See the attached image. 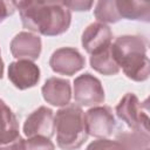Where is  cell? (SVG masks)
<instances>
[{
	"label": "cell",
	"instance_id": "9c48e42d",
	"mask_svg": "<svg viewBox=\"0 0 150 150\" xmlns=\"http://www.w3.org/2000/svg\"><path fill=\"white\" fill-rule=\"evenodd\" d=\"M112 33L110 28L101 22L90 23L82 33V47L90 55L97 54L111 46Z\"/></svg>",
	"mask_w": 150,
	"mask_h": 150
},
{
	"label": "cell",
	"instance_id": "7c38bea8",
	"mask_svg": "<svg viewBox=\"0 0 150 150\" xmlns=\"http://www.w3.org/2000/svg\"><path fill=\"white\" fill-rule=\"evenodd\" d=\"M41 91L45 101L55 107H66L71 98L70 82L61 77H49Z\"/></svg>",
	"mask_w": 150,
	"mask_h": 150
},
{
	"label": "cell",
	"instance_id": "277c9868",
	"mask_svg": "<svg viewBox=\"0 0 150 150\" xmlns=\"http://www.w3.org/2000/svg\"><path fill=\"white\" fill-rule=\"evenodd\" d=\"M117 117L130 129L149 132V101L139 102L134 93H127L115 108Z\"/></svg>",
	"mask_w": 150,
	"mask_h": 150
},
{
	"label": "cell",
	"instance_id": "4fadbf2b",
	"mask_svg": "<svg viewBox=\"0 0 150 150\" xmlns=\"http://www.w3.org/2000/svg\"><path fill=\"white\" fill-rule=\"evenodd\" d=\"M116 8L121 19L137 20V21H150V2L148 1H124L116 0Z\"/></svg>",
	"mask_w": 150,
	"mask_h": 150
},
{
	"label": "cell",
	"instance_id": "ba28073f",
	"mask_svg": "<svg viewBox=\"0 0 150 150\" xmlns=\"http://www.w3.org/2000/svg\"><path fill=\"white\" fill-rule=\"evenodd\" d=\"M54 115L53 110L41 105L28 115L23 124V134L30 138L41 136L50 138L54 135Z\"/></svg>",
	"mask_w": 150,
	"mask_h": 150
},
{
	"label": "cell",
	"instance_id": "cb8c5ba5",
	"mask_svg": "<svg viewBox=\"0 0 150 150\" xmlns=\"http://www.w3.org/2000/svg\"><path fill=\"white\" fill-rule=\"evenodd\" d=\"M145 150H149V148H148V149H145Z\"/></svg>",
	"mask_w": 150,
	"mask_h": 150
},
{
	"label": "cell",
	"instance_id": "8992f818",
	"mask_svg": "<svg viewBox=\"0 0 150 150\" xmlns=\"http://www.w3.org/2000/svg\"><path fill=\"white\" fill-rule=\"evenodd\" d=\"M105 98L101 81L94 75L86 73L74 80V100L76 103L90 107L103 103Z\"/></svg>",
	"mask_w": 150,
	"mask_h": 150
},
{
	"label": "cell",
	"instance_id": "3957f363",
	"mask_svg": "<svg viewBox=\"0 0 150 150\" xmlns=\"http://www.w3.org/2000/svg\"><path fill=\"white\" fill-rule=\"evenodd\" d=\"M57 145L62 150H76L87 139L84 112L76 104H68L54 116Z\"/></svg>",
	"mask_w": 150,
	"mask_h": 150
},
{
	"label": "cell",
	"instance_id": "603a6c76",
	"mask_svg": "<svg viewBox=\"0 0 150 150\" xmlns=\"http://www.w3.org/2000/svg\"><path fill=\"white\" fill-rule=\"evenodd\" d=\"M5 104H6V103H5V102H4V101L0 98V111H1V109H2V107H4Z\"/></svg>",
	"mask_w": 150,
	"mask_h": 150
},
{
	"label": "cell",
	"instance_id": "2e32d148",
	"mask_svg": "<svg viewBox=\"0 0 150 150\" xmlns=\"http://www.w3.org/2000/svg\"><path fill=\"white\" fill-rule=\"evenodd\" d=\"M95 18L101 23H115L121 20L117 8H116V0H105V1H98L96 4L95 11H94Z\"/></svg>",
	"mask_w": 150,
	"mask_h": 150
},
{
	"label": "cell",
	"instance_id": "44dd1931",
	"mask_svg": "<svg viewBox=\"0 0 150 150\" xmlns=\"http://www.w3.org/2000/svg\"><path fill=\"white\" fill-rule=\"evenodd\" d=\"M25 149V139L19 136L16 139L0 144V150H23Z\"/></svg>",
	"mask_w": 150,
	"mask_h": 150
},
{
	"label": "cell",
	"instance_id": "9a60e30c",
	"mask_svg": "<svg viewBox=\"0 0 150 150\" xmlns=\"http://www.w3.org/2000/svg\"><path fill=\"white\" fill-rule=\"evenodd\" d=\"M111 47V46H110ZM107 48L97 54L90 56V66L94 70L102 75H116L120 71V67L117 66L112 54L111 48Z\"/></svg>",
	"mask_w": 150,
	"mask_h": 150
},
{
	"label": "cell",
	"instance_id": "7402d4cb",
	"mask_svg": "<svg viewBox=\"0 0 150 150\" xmlns=\"http://www.w3.org/2000/svg\"><path fill=\"white\" fill-rule=\"evenodd\" d=\"M2 75H4V61H2L1 54H0V80L2 79Z\"/></svg>",
	"mask_w": 150,
	"mask_h": 150
},
{
	"label": "cell",
	"instance_id": "7a4b0ae2",
	"mask_svg": "<svg viewBox=\"0 0 150 150\" xmlns=\"http://www.w3.org/2000/svg\"><path fill=\"white\" fill-rule=\"evenodd\" d=\"M111 54L123 73L132 81L143 82L150 74L148 40L141 35H122L111 43Z\"/></svg>",
	"mask_w": 150,
	"mask_h": 150
},
{
	"label": "cell",
	"instance_id": "5bb4252c",
	"mask_svg": "<svg viewBox=\"0 0 150 150\" xmlns=\"http://www.w3.org/2000/svg\"><path fill=\"white\" fill-rule=\"evenodd\" d=\"M116 142H118L124 150H145L149 148L150 136L149 132L130 129L117 134Z\"/></svg>",
	"mask_w": 150,
	"mask_h": 150
},
{
	"label": "cell",
	"instance_id": "8fae6325",
	"mask_svg": "<svg viewBox=\"0 0 150 150\" xmlns=\"http://www.w3.org/2000/svg\"><path fill=\"white\" fill-rule=\"evenodd\" d=\"M11 53L18 60L35 61L41 53V39L29 32H20L11 41Z\"/></svg>",
	"mask_w": 150,
	"mask_h": 150
},
{
	"label": "cell",
	"instance_id": "e0dca14e",
	"mask_svg": "<svg viewBox=\"0 0 150 150\" xmlns=\"http://www.w3.org/2000/svg\"><path fill=\"white\" fill-rule=\"evenodd\" d=\"M23 150H55V146L49 138L35 136L25 141Z\"/></svg>",
	"mask_w": 150,
	"mask_h": 150
},
{
	"label": "cell",
	"instance_id": "d6986e66",
	"mask_svg": "<svg viewBox=\"0 0 150 150\" xmlns=\"http://www.w3.org/2000/svg\"><path fill=\"white\" fill-rule=\"evenodd\" d=\"M63 4L70 9L73 11H89L91 8V6L94 5L93 1H82V0H75V1H63Z\"/></svg>",
	"mask_w": 150,
	"mask_h": 150
},
{
	"label": "cell",
	"instance_id": "30bf717a",
	"mask_svg": "<svg viewBox=\"0 0 150 150\" xmlns=\"http://www.w3.org/2000/svg\"><path fill=\"white\" fill-rule=\"evenodd\" d=\"M8 79L15 88L25 90L34 87L40 80V69L28 60H18L8 67Z\"/></svg>",
	"mask_w": 150,
	"mask_h": 150
},
{
	"label": "cell",
	"instance_id": "5b68a950",
	"mask_svg": "<svg viewBox=\"0 0 150 150\" xmlns=\"http://www.w3.org/2000/svg\"><path fill=\"white\" fill-rule=\"evenodd\" d=\"M84 125L88 135L97 138H107L112 135L116 121L112 110L108 105L93 107L84 114Z\"/></svg>",
	"mask_w": 150,
	"mask_h": 150
},
{
	"label": "cell",
	"instance_id": "52a82bcc",
	"mask_svg": "<svg viewBox=\"0 0 150 150\" xmlns=\"http://www.w3.org/2000/svg\"><path fill=\"white\" fill-rule=\"evenodd\" d=\"M49 66L56 74L71 76L86 66V59L76 48L61 47L52 54Z\"/></svg>",
	"mask_w": 150,
	"mask_h": 150
},
{
	"label": "cell",
	"instance_id": "ac0fdd59",
	"mask_svg": "<svg viewBox=\"0 0 150 150\" xmlns=\"http://www.w3.org/2000/svg\"><path fill=\"white\" fill-rule=\"evenodd\" d=\"M86 150H124L121 144L116 141L107 139V138H101L91 142Z\"/></svg>",
	"mask_w": 150,
	"mask_h": 150
},
{
	"label": "cell",
	"instance_id": "ffe728a7",
	"mask_svg": "<svg viewBox=\"0 0 150 150\" xmlns=\"http://www.w3.org/2000/svg\"><path fill=\"white\" fill-rule=\"evenodd\" d=\"M15 9L14 1H0V22L12 15Z\"/></svg>",
	"mask_w": 150,
	"mask_h": 150
},
{
	"label": "cell",
	"instance_id": "6da1fadb",
	"mask_svg": "<svg viewBox=\"0 0 150 150\" xmlns=\"http://www.w3.org/2000/svg\"><path fill=\"white\" fill-rule=\"evenodd\" d=\"M25 28L46 36H55L68 30L71 13L63 1H14Z\"/></svg>",
	"mask_w": 150,
	"mask_h": 150
}]
</instances>
